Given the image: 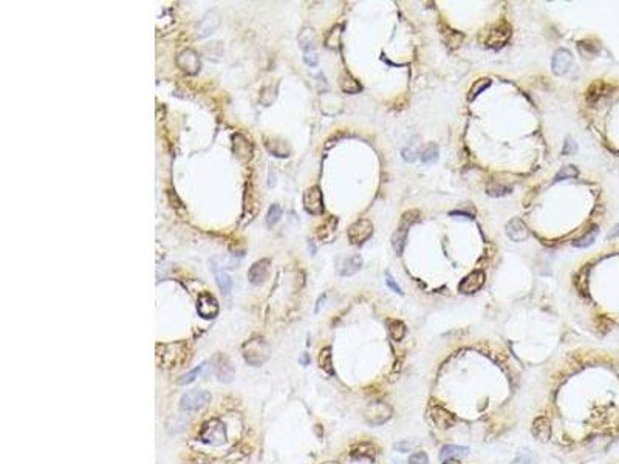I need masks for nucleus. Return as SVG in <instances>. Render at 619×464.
<instances>
[{
	"mask_svg": "<svg viewBox=\"0 0 619 464\" xmlns=\"http://www.w3.org/2000/svg\"><path fill=\"white\" fill-rule=\"evenodd\" d=\"M366 418H367V421L370 424H382L390 418V408L385 404H381V402L372 404L367 408Z\"/></svg>",
	"mask_w": 619,
	"mask_h": 464,
	"instance_id": "18",
	"label": "nucleus"
},
{
	"mask_svg": "<svg viewBox=\"0 0 619 464\" xmlns=\"http://www.w3.org/2000/svg\"><path fill=\"white\" fill-rule=\"evenodd\" d=\"M578 150V146H576V143L574 141H571V138H566V141H565V146H563V153L565 155H570V153H573V152H576Z\"/></svg>",
	"mask_w": 619,
	"mask_h": 464,
	"instance_id": "46",
	"label": "nucleus"
},
{
	"mask_svg": "<svg viewBox=\"0 0 619 464\" xmlns=\"http://www.w3.org/2000/svg\"><path fill=\"white\" fill-rule=\"evenodd\" d=\"M429 418L430 421L438 427V429H449L455 424V416L448 411L445 407H441L438 404H430L429 407Z\"/></svg>",
	"mask_w": 619,
	"mask_h": 464,
	"instance_id": "9",
	"label": "nucleus"
},
{
	"mask_svg": "<svg viewBox=\"0 0 619 464\" xmlns=\"http://www.w3.org/2000/svg\"><path fill=\"white\" fill-rule=\"evenodd\" d=\"M389 333L393 341H403L406 336V325L400 319L389 320Z\"/></svg>",
	"mask_w": 619,
	"mask_h": 464,
	"instance_id": "30",
	"label": "nucleus"
},
{
	"mask_svg": "<svg viewBox=\"0 0 619 464\" xmlns=\"http://www.w3.org/2000/svg\"><path fill=\"white\" fill-rule=\"evenodd\" d=\"M578 175H579V170H578L576 166H565V167H562V169L556 173L554 181H560V179H566V178H574V176H578Z\"/></svg>",
	"mask_w": 619,
	"mask_h": 464,
	"instance_id": "40",
	"label": "nucleus"
},
{
	"mask_svg": "<svg viewBox=\"0 0 619 464\" xmlns=\"http://www.w3.org/2000/svg\"><path fill=\"white\" fill-rule=\"evenodd\" d=\"M611 90V87L607 84V82H604V81H595L590 87H588V90H587V102L588 104H596L604 95H607V93Z\"/></svg>",
	"mask_w": 619,
	"mask_h": 464,
	"instance_id": "20",
	"label": "nucleus"
},
{
	"mask_svg": "<svg viewBox=\"0 0 619 464\" xmlns=\"http://www.w3.org/2000/svg\"><path fill=\"white\" fill-rule=\"evenodd\" d=\"M342 27L341 25H336V27H333L331 30H330V33L327 34V37H325V46H328V48H331V50H336V48H339V43H341V34H342Z\"/></svg>",
	"mask_w": 619,
	"mask_h": 464,
	"instance_id": "33",
	"label": "nucleus"
},
{
	"mask_svg": "<svg viewBox=\"0 0 619 464\" xmlns=\"http://www.w3.org/2000/svg\"><path fill=\"white\" fill-rule=\"evenodd\" d=\"M372 232H373L372 221L367 220V218H359V220H356L355 223H351L348 226L347 236H348V240L353 245H363L364 242H367L370 239Z\"/></svg>",
	"mask_w": 619,
	"mask_h": 464,
	"instance_id": "4",
	"label": "nucleus"
},
{
	"mask_svg": "<svg viewBox=\"0 0 619 464\" xmlns=\"http://www.w3.org/2000/svg\"><path fill=\"white\" fill-rule=\"evenodd\" d=\"M468 452H469V449H468V447H461V446H454V444H449V446H445L443 449H441V452H440V458L443 459V461H448V459H452V458H461V456L468 455Z\"/></svg>",
	"mask_w": 619,
	"mask_h": 464,
	"instance_id": "28",
	"label": "nucleus"
},
{
	"mask_svg": "<svg viewBox=\"0 0 619 464\" xmlns=\"http://www.w3.org/2000/svg\"><path fill=\"white\" fill-rule=\"evenodd\" d=\"M280 217H282V208L274 203L267 212V220H265L267 221V226H274L280 220Z\"/></svg>",
	"mask_w": 619,
	"mask_h": 464,
	"instance_id": "39",
	"label": "nucleus"
},
{
	"mask_svg": "<svg viewBox=\"0 0 619 464\" xmlns=\"http://www.w3.org/2000/svg\"><path fill=\"white\" fill-rule=\"evenodd\" d=\"M533 435L539 440V441H548L551 436V423L547 416H539L533 421V427H531Z\"/></svg>",
	"mask_w": 619,
	"mask_h": 464,
	"instance_id": "19",
	"label": "nucleus"
},
{
	"mask_svg": "<svg viewBox=\"0 0 619 464\" xmlns=\"http://www.w3.org/2000/svg\"><path fill=\"white\" fill-rule=\"evenodd\" d=\"M218 311H220L218 302L212 294L203 293V294L198 296V300H197V313H198V316H201L203 319H214L218 314Z\"/></svg>",
	"mask_w": 619,
	"mask_h": 464,
	"instance_id": "12",
	"label": "nucleus"
},
{
	"mask_svg": "<svg viewBox=\"0 0 619 464\" xmlns=\"http://www.w3.org/2000/svg\"><path fill=\"white\" fill-rule=\"evenodd\" d=\"M427 462H429V456L424 452H415L409 458V464H427Z\"/></svg>",
	"mask_w": 619,
	"mask_h": 464,
	"instance_id": "42",
	"label": "nucleus"
},
{
	"mask_svg": "<svg viewBox=\"0 0 619 464\" xmlns=\"http://www.w3.org/2000/svg\"><path fill=\"white\" fill-rule=\"evenodd\" d=\"M420 212L418 211H407L403 214L401 217V223L398 226V229L395 230V234L392 237V246L395 249L396 254H401L407 240V234H409V227L418 220Z\"/></svg>",
	"mask_w": 619,
	"mask_h": 464,
	"instance_id": "3",
	"label": "nucleus"
},
{
	"mask_svg": "<svg viewBox=\"0 0 619 464\" xmlns=\"http://www.w3.org/2000/svg\"><path fill=\"white\" fill-rule=\"evenodd\" d=\"M276 98H277V84H268V85H265L262 90H260V95H259V101H260V104L262 106H265V107H270L274 101H276Z\"/></svg>",
	"mask_w": 619,
	"mask_h": 464,
	"instance_id": "27",
	"label": "nucleus"
},
{
	"mask_svg": "<svg viewBox=\"0 0 619 464\" xmlns=\"http://www.w3.org/2000/svg\"><path fill=\"white\" fill-rule=\"evenodd\" d=\"M270 271V260L268 259H262L257 260L255 263L251 265L249 271H248V280L252 285H260L265 282V278L268 275Z\"/></svg>",
	"mask_w": 619,
	"mask_h": 464,
	"instance_id": "15",
	"label": "nucleus"
},
{
	"mask_svg": "<svg viewBox=\"0 0 619 464\" xmlns=\"http://www.w3.org/2000/svg\"><path fill=\"white\" fill-rule=\"evenodd\" d=\"M573 58L571 53L565 48H560L554 53L553 56V62H551V68L554 74H565L568 71V68L571 67Z\"/></svg>",
	"mask_w": 619,
	"mask_h": 464,
	"instance_id": "17",
	"label": "nucleus"
},
{
	"mask_svg": "<svg viewBox=\"0 0 619 464\" xmlns=\"http://www.w3.org/2000/svg\"><path fill=\"white\" fill-rule=\"evenodd\" d=\"M176 67H178L182 71H185L186 74H197L201 70V59L198 56V53L192 48H186L183 51H180L176 55Z\"/></svg>",
	"mask_w": 619,
	"mask_h": 464,
	"instance_id": "5",
	"label": "nucleus"
},
{
	"mask_svg": "<svg viewBox=\"0 0 619 464\" xmlns=\"http://www.w3.org/2000/svg\"><path fill=\"white\" fill-rule=\"evenodd\" d=\"M491 85V79H488V78H484V79H478L474 85H472V88H471V91H469V96H468V99L469 101H472L474 98H477L478 95L481 91H484L486 88H488Z\"/></svg>",
	"mask_w": 619,
	"mask_h": 464,
	"instance_id": "36",
	"label": "nucleus"
},
{
	"mask_svg": "<svg viewBox=\"0 0 619 464\" xmlns=\"http://www.w3.org/2000/svg\"><path fill=\"white\" fill-rule=\"evenodd\" d=\"M212 271H214V275H215V278H217L218 288L222 290V293H223L225 296H229V293H231V290H233V280H231V277H229L222 268H218L217 265L212 266Z\"/></svg>",
	"mask_w": 619,
	"mask_h": 464,
	"instance_id": "23",
	"label": "nucleus"
},
{
	"mask_svg": "<svg viewBox=\"0 0 619 464\" xmlns=\"http://www.w3.org/2000/svg\"><path fill=\"white\" fill-rule=\"evenodd\" d=\"M265 144H267L268 150H270L274 157L285 158V157L290 155V149H288L287 143H283V141H277V139H274V141H268V143H265Z\"/></svg>",
	"mask_w": 619,
	"mask_h": 464,
	"instance_id": "31",
	"label": "nucleus"
},
{
	"mask_svg": "<svg viewBox=\"0 0 619 464\" xmlns=\"http://www.w3.org/2000/svg\"><path fill=\"white\" fill-rule=\"evenodd\" d=\"M339 85H341V90L344 91V93H348V95H355V93H359L361 90H363V87H361V84L353 78L351 74H348V73H342L341 74V78H339Z\"/></svg>",
	"mask_w": 619,
	"mask_h": 464,
	"instance_id": "25",
	"label": "nucleus"
},
{
	"mask_svg": "<svg viewBox=\"0 0 619 464\" xmlns=\"http://www.w3.org/2000/svg\"><path fill=\"white\" fill-rule=\"evenodd\" d=\"M599 234V227L596 226V224H593L584 236H581L579 239H576L573 242V245L576 246V248H587V246H590V245H593L595 243V240H596V236Z\"/></svg>",
	"mask_w": 619,
	"mask_h": 464,
	"instance_id": "29",
	"label": "nucleus"
},
{
	"mask_svg": "<svg viewBox=\"0 0 619 464\" xmlns=\"http://www.w3.org/2000/svg\"><path fill=\"white\" fill-rule=\"evenodd\" d=\"M436 160H438V146L430 143L421 150V161L426 164H430V163H435Z\"/></svg>",
	"mask_w": 619,
	"mask_h": 464,
	"instance_id": "35",
	"label": "nucleus"
},
{
	"mask_svg": "<svg viewBox=\"0 0 619 464\" xmlns=\"http://www.w3.org/2000/svg\"><path fill=\"white\" fill-rule=\"evenodd\" d=\"M211 401V393L206 390H192L188 392L182 401H180V407L183 410H198L203 405H206Z\"/></svg>",
	"mask_w": 619,
	"mask_h": 464,
	"instance_id": "10",
	"label": "nucleus"
},
{
	"mask_svg": "<svg viewBox=\"0 0 619 464\" xmlns=\"http://www.w3.org/2000/svg\"><path fill=\"white\" fill-rule=\"evenodd\" d=\"M218 25H220V14H218L215 10H211V11H208V13L203 16V19H200V22L197 23L195 36L200 37V39L208 37V36H211V34L218 28Z\"/></svg>",
	"mask_w": 619,
	"mask_h": 464,
	"instance_id": "11",
	"label": "nucleus"
},
{
	"mask_svg": "<svg viewBox=\"0 0 619 464\" xmlns=\"http://www.w3.org/2000/svg\"><path fill=\"white\" fill-rule=\"evenodd\" d=\"M506 236L512 242H525L529 236V230L520 218H512L506 223Z\"/></svg>",
	"mask_w": 619,
	"mask_h": 464,
	"instance_id": "16",
	"label": "nucleus"
},
{
	"mask_svg": "<svg viewBox=\"0 0 619 464\" xmlns=\"http://www.w3.org/2000/svg\"><path fill=\"white\" fill-rule=\"evenodd\" d=\"M303 62H305L306 65H310V67H316L318 62H319V58H318V55H316L315 51L305 53V55H303Z\"/></svg>",
	"mask_w": 619,
	"mask_h": 464,
	"instance_id": "45",
	"label": "nucleus"
},
{
	"mask_svg": "<svg viewBox=\"0 0 619 464\" xmlns=\"http://www.w3.org/2000/svg\"><path fill=\"white\" fill-rule=\"evenodd\" d=\"M361 268H363V259L359 255H351V257L344 259L339 263V274L344 277H348V275L356 274Z\"/></svg>",
	"mask_w": 619,
	"mask_h": 464,
	"instance_id": "21",
	"label": "nucleus"
},
{
	"mask_svg": "<svg viewBox=\"0 0 619 464\" xmlns=\"http://www.w3.org/2000/svg\"><path fill=\"white\" fill-rule=\"evenodd\" d=\"M233 150L240 161H248L252 157V144L242 133L233 135Z\"/></svg>",
	"mask_w": 619,
	"mask_h": 464,
	"instance_id": "14",
	"label": "nucleus"
},
{
	"mask_svg": "<svg viewBox=\"0 0 619 464\" xmlns=\"http://www.w3.org/2000/svg\"><path fill=\"white\" fill-rule=\"evenodd\" d=\"M441 37H443L445 43L452 50L458 48L460 43L463 42V34L461 33H458V31H455V30H452L449 27L445 28L443 25H441Z\"/></svg>",
	"mask_w": 619,
	"mask_h": 464,
	"instance_id": "24",
	"label": "nucleus"
},
{
	"mask_svg": "<svg viewBox=\"0 0 619 464\" xmlns=\"http://www.w3.org/2000/svg\"><path fill=\"white\" fill-rule=\"evenodd\" d=\"M201 440L208 444L212 446H220L226 441V432L225 426L220 421H211L208 423L203 430H201Z\"/></svg>",
	"mask_w": 619,
	"mask_h": 464,
	"instance_id": "8",
	"label": "nucleus"
},
{
	"mask_svg": "<svg viewBox=\"0 0 619 464\" xmlns=\"http://www.w3.org/2000/svg\"><path fill=\"white\" fill-rule=\"evenodd\" d=\"M403 158L407 161V163H412V161H415L417 160V152L412 149H403Z\"/></svg>",
	"mask_w": 619,
	"mask_h": 464,
	"instance_id": "47",
	"label": "nucleus"
},
{
	"mask_svg": "<svg viewBox=\"0 0 619 464\" xmlns=\"http://www.w3.org/2000/svg\"><path fill=\"white\" fill-rule=\"evenodd\" d=\"M299 45H300V48L303 50V55H305V53L315 51V33H313L312 28L305 27V28L300 31V34H299Z\"/></svg>",
	"mask_w": 619,
	"mask_h": 464,
	"instance_id": "26",
	"label": "nucleus"
},
{
	"mask_svg": "<svg viewBox=\"0 0 619 464\" xmlns=\"http://www.w3.org/2000/svg\"><path fill=\"white\" fill-rule=\"evenodd\" d=\"M204 367H206V364H201V365H198V367H195L194 370H191L189 373H186V375H183L180 379H178V384L180 385H186V384H191V382H194L200 375H201V371L204 370Z\"/></svg>",
	"mask_w": 619,
	"mask_h": 464,
	"instance_id": "38",
	"label": "nucleus"
},
{
	"mask_svg": "<svg viewBox=\"0 0 619 464\" xmlns=\"http://www.w3.org/2000/svg\"><path fill=\"white\" fill-rule=\"evenodd\" d=\"M396 447H398V449H403V450H407V449H409V446H407L406 443H403V444H396Z\"/></svg>",
	"mask_w": 619,
	"mask_h": 464,
	"instance_id": "48",
	"label": "nucleus"
},
{
	"mask_svg": "<svg viewBox=\"0 0 619 464\" xmlns=\"http://www.w3.org/2000/svg\"><path fill=\"white\" fill-rule=\"evenodd\" d=\"M355 452H358V455H359V456L373 458V456L376 455V446H375V444H372V443H364V444H359V446L356 447V450H355Z\"/></svg>",
	"mask_w": 619,
	"mask_h": 464,
	"instance_id": "41",
	"label": "nucleus"
},
{
	"mask_svg": "<svg viewBox=\"0 0 619 464\" xmlns=\"http://www.w3.org/2000/svg\"><path fill=\"white\" fill-rule=\"evenodd\" d=\"M319 365H321V368L325 371V373H328V375H333V362H331V350L328 348V347H325V348H322L321 350V354H319Z\"/></svg>",
	"mask_w": 619,
	"mask_h": 464,
	"instance_id": "34",
	"label": "nucleus"
},
{
	"mask_svg": "<svg viewBox=\"0 0 619 464\" xmlns=\"http://www.w3.org/2000/svg\"><path fill=\"white\" fill-rule=\"evenodd\" d=\"M385 283H387V287H389V288H390V290H392L393 293H396V294H403V290H401L400 287H398V285H396V282H395V278H393V277H392V275H390L389 272L385 274Z\"/></svg>",
	"mask_w": 619,
	"mask_h": 464,
	"instance_id": "43",
	"label": "nucleus"
},
{
	"mask_svg": "<svg viewBox=\"0 0 619 464\" xmlns=\"http://www.w3.org/2000/svg\"><path fill=\"white\" fill-rule=\"evenodd\" d=\"M303 208L308 214L312 215H319L324 211V200H322V191L318 186H312L303 192Z\"/></svg>",
	"mask_w": 619,
	"mask_h": 464,
	"instance_id": "7",
	"label": "nucleus"
},
{
	"mask_svg": "<svg viewBox=\"0 0 619 464\" xmlns=\"http://www.w3.org/2000/svg\"><path fill=\"white\" fill-rule=\"evenodd\" d=\"M511 464H533V458H531V453H528V452H523V453H520Z\"/></svg>",
	"mask_w": 619,
	"mask_h": 464,
	"instance_id": "44",
	"label": "nucleus"
},
{
	"mask_svg": "<svg viewBox=\"0 0 619 464\" xmlns=\"http://www.w3.org/2000/svg\"><path fill=\"white\" fill-rule=\"evenodd\" d=\"M243 357L252 367H260L270 357V345L263 338H252L243 344Z\"/></svg>",
	"mask_w": 619,
	"mask_h": 464,
	"instance_id": "2",
	"label": "nucleus"
},
{
	"mask_svg": "<svg viewBox=\"0 0 619 464\" xmlns=\"http://www.w3.org/2000/svg\"><path fill=\"white\" fill-rule=\"evenodd\" d=\"M158 364H161V367L166 368H175V367H180L188 354V347L185 342H175V344H164V345H158Z\"/></svg>",
	"mask_w": 619,
	"mask_h": 464,
	"instance_id": "1",
	"label": "nucleus"
},
{
	"mask_svg": "<svg viewBox=\"0 0 619 464\" xmlns=\"http://www.w3.org/2000/svg\"><path fill=\"white\" fill-rule=\"evenodd\" d=\"M484 280H486V275H484L483 271H480V269L472 271L461 280V283L458 285V290L463 294H474L483 287Z\"/></svg>",
	"mask_w": 619,
	"mask_h": 464,
	"instance_id": "13",
	"label": "nucleus"
},
{
	"mask_svg": "<svg viewBox=\"0 0 619 464\" xmlns=\"http://www.w3.org/2000/svg\"><path fill=\"white\" fill-rule=\"evenodd\" d=\"M336 227H338V218L336 217H330V218H327L319 227H318V232H316V236H318V239L319 240H322V242H327V240H330L333 236H334V232H336Z\"/></svg>",
	"mask_w": 619,
	"mask_h": 464,
	"instance_id": "22",
	"label": "nucleus"
},
{
	"mask_svg": "<svg viewBox=\"0 0 619 464\" xmlns=\"http://www.w3.org/2000/svg\"><path fill=\"white\" fill-rule=\"evenodd\" d=\"M486 191H488V194L493 195V197H503V195H508L511 192V188H509V186H505V184L496 181V179H491L488 183V188H486Z\"/></svg>",
	"mask_w": 619,
	"mask_h": 464,
	"instance_id": "32",
	"label": "nucleus"
},
{
	"mask_svg": "<svg viewBox=\"0 0 619 464\" xmlns=\"http://www.w3.org/2000/svg\"><path fill=\"white\" fill-rule=\"evenodd\" d=\"M588 266L587 268H582L581 269V272L574 277V285H576V288L581 291V293H587V290H588Z\"/></svg>",
	"mask_w": 619,
	"mask_h": 464,
	"instance_id": "37",
	"label": "nucleus"
},
{
	"mask_svg": "<svg viewBox=\"0 0 619 464\" xmlns=\"http://www.w3.org/2000/svg\"><path fill=\"white\" fill-rule=\"evenodd\" d=\"M511 31H512V28H511V25H509L506 20H502V22L496 23V25L489 30L488 37H486V45H488L489 48H494V50H496V48H500V46H503V45L509 40Z\"/></svg>",
	"mask_w": 619,
	"mask_h": 464,
	"instance_id": "6",
	"label": "nucleus"
}]
</instances>
